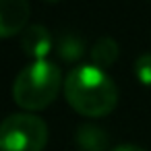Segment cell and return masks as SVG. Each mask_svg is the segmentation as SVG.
<instances>
[{
	"label": "cell",
	"instance_id": "obj_3",
	"mask_svg": "<svg viewBox=\"0 0 151 151\" xmlns=\"http://www.w3.org/2000/svg\"><path fill=\"white\" fill-rule=\"evenodd\" d=\"M48 124L37 114L15 112L0 126V151H42L48 143Z\"/></svg>",
	"mask_w": 151,
	"mask_h": 151
},
{
	"label": "cell",
	"instance_id": "obj_8",
	"mask_svg": "<svg viewBox=\"0 0 151 151\" xmlns=\"http://www.w3.org/2000/svg\"><path fill=\"white\" fill-rule=\"evenodd\" d=\"M118 58V42L110 35H101L95 40L93 48H91V60L93 64H97L99 68L114 64V60Z\"/></svg>",
	"mask_w": 151,
	"mask_h": 151
},
{
	"label": "cell",
	"instance_id": "obj_1",
	"mask_svg": "<svg viewBox=\"0 0 151 151\" xmlns=\"http://www.w3.org/2000/svg\"><path fill=\"white\" fill-rule=\"evenodd\" d=\"M68 104L85 116H106L118 104V87L97 64H75L64 79Z\"/></svg>",
	"mask_w": 151,
	"mask_h": 151
},
{
	"label": "cell",
	"instance_id": "obj_11",
	"mask_svg": "<svg viewBox=\"0 0 151 151\" xmlns=\"http://www.w3.org/2000/svg\"><path fill=\"white\" fill-rule=\"evenodd\" d=\"M52 2H54V0H52Z\"/></svg>",
	"mask_w": 151,
	"mask_h": 151
},
{
	"label": "cell",
	"instance_id": "obj_2",
	"mask_svg": "<svg viewBox=\"0 0 151 151\" xmlns=\"http://www.w3.org/2000/svg\"><path fill=\"white\" fill-rule=\"evenodd\" d=\"M62 70L52 60H33L19 70L13 81V97L19 106L27 110L46 108L60 91Z\"/></svg>",
	"mask_w": 151,
	"mask_h": 151
},
{
	"label": "cell",
	"instance_id": "obj_4",
	"mask_svg": "<svg viewBox=\"0 0 151 151\" xmlns=\"http://www.w3.org/2000/svg\"><path fill=\"white\" fill-rule=\"evenodd\" d=\"M29 19L27 0H0V35L11 37L25 29Z\"/></svg>",
	"mask_w": 151,
	"mask_h": 151
},
{
	"label": "cell",
	"instance_id": "obj_7",
	"mask_svg": "<svg viewBox=\"0 0 151 151\" xmlns=\"http://www.w3.org/2000/svg\"><path fill=\"white\" fill-rule=\"evenodd\" d=\"M56 52L62 60H79L85 52V37H81L75 31H62L56 40Z\"/></svg>",
	"mask_w": 151,
	"mask_h": 151
},
{
	"label": "cell",
	"instance_id": "obj_9",
	"mask_svg": "<svg viewBox=\"0 0 151 151\" xmlns=\"http://www.w3.org/2000/svg\"><path fill=\"white\" fill-rule=\"evenodd\" d=\"M132 70L143 85H151V52L139 54L134 64H132Z\"/></svg>",
	"mask_w": 151,
	"mask_h": 151
},
{
	"label": "cell",
	"instance_id": "obj_6",
	"mask_svg": "<svg viewBox=\"0 0 151 151\" xmlns=\"http://www.w3.org/2000/svg\"><path fill=\"white\" fill-rule=\"evenodd\" d=\"M75 141H77L81 151H104L108 147L110 137H108L106 128L87 122V124H79L77 126Z\"/></svg>",
	"mask_w": 151,
	"mask_h": 151
},
{
	"label": "cell",
	"instance_id": "obj_10",
	"mask_svg": "<svg viewBox=\"0 0 151 151\" xmlns=\"http://www.w3.org/2000/svg\"><path fill=\"white\" fill-rule=\"evenodd\" d=\"M110 151H147V149L141 145H134V143H120V145L112 147Z\"/></svg>",
	"mask_w": 151,
	"mask_h": 151
},
{
	"label": "cell",
	"instance_id": "obj_5",
	"mask_svg": "<svg viewBox=\"0 0 151 151\" xmlns=\"http://www.w3.org/2000/svg\"><path fill=\"white\" fill-rule=\"evenodd\" d=\"M21 48H23L25 54L33 56L35 60H44L50 54V50L54 48L52 33L44 25L31 23L21 31Z\"/></svg>",
	"mask_w": 151,
	"mask_h": 151
}]
</instances>
